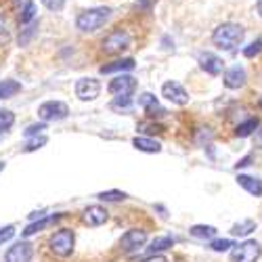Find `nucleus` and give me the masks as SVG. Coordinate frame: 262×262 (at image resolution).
Wrapping results in <instances>:
<instances>
[{"instance_id":"2eb2a0df","label":"nucleus","mask_w":262,"mask_h":262,"mask_svg":"<svg viewBox=\"0 0 262 262\" xmlns=\"http://www.w3.org/2000/svg\"><path fill=\"white\" fill-rule=\"evenodd\" d=\"M84 223L89 227H101L105 221H107V210L101 208V206H89L84 210Z\"/></svg>"},{"instance_id":"a19ab883","label":"nucleus","mask_w":262,"mask_h":262,"mask_svg":"<svg viewBox=\"0 0 262 262\" xmlns=\"http://www.w3.org/2000/svg\"><path fill=\"white\" fill-rule=\"evenodd\" d=\"M260 105H262V101H260Z\"/></svg>"},{"instance_id":"ddd939ff","label":"nucleus","mask_w":262,"mask_h":262,"mask_svg":"<svg viewBox=\"0 0 262 262\" xmlns=\"http://www.w3.org/2000/svg\"><path fill=\"white\" fill-rule=\"evenodd\" d=\"M15 11H17V19L19 24H32L36 17V5L34 0H15Z\"/></svg>"},{"instance_id":"412c9836","label":"nucleus","mask_w":262,"mask_h":262,"mask_svg":"<svg viewBox=\"0 0 262 262\" xmlns=\"http://www.w3.org/2000/svg\"><path fill=\"white\" fill-rule=\"evenodd\" d=\"M55 221H59V216H51V218H42V221H38V223H32L26 231H24V237H32L34 233H38V231H42L45 227H49L51 223H55Z\"/></svg>"},{"instance_id":"2f4dec72","label":"nucleus","mask_w":262,"mask_h":262,"mask_svg":"<svg viewBox=\"0 0 262 262\" xmlns=\"http://www.w3.org/2000/svg\"><path fill=\"white\" fill-rule=\"evenodd\" d=\"M47 145V137H38V139H34V141H30L26 147H24V151H36V149H40V147H45Z\"/></svg>"},{"instance_id":"0eeeda50","label":"nucleus","mask_w":262,"mask_h":262,"mask_svg":"<svg viewBox=\"0 0 262 262\" xmlns=\"http://www.w3.org/2000/svg\"><path fill=\"white\" fill-rule=\"evenodd\" d=\"M135 91H137V80L133 76L122 74L109 82V93L116 95V97H130Z\"/></svg>"},{"instance_id":"c85d7f7f","label":"nucleus","mask_w":262,"mask_h":262,"mask_svg":"<svg viewBox=\"0 0 262 262\" xmlns=\"http://www.w3.org/2000/svg\"><path fill=\"white\" fill-rule=\"evenodd\" d=\"M210 248L214 252H227L229 248H233V242H231V239H218V242H212Z\"/></svg>"},{"instance_id":"e433bc0d","label":"nucleus","mask_w":262,"mask_h":262,"mask_svg":"<svg viewBox=\"0 0 262 262\" xmlns=\"http://www.w3.org/2000/svg\"><path fill=\"white\" fill-rule=\"evenodd\" d=\"M256 145L262 149V130H258V135H256Z\"/></svg>"},{"instance_id":"ea45409f","label":"nucleus","mask_w":262,"mask_h":262,"mask_svg":"<svg viewBox=\"0 0 262 262\" xmlns=\"http://www.w3.org/2000/svg\"><path fill=\"white\" fill-rule=\"evenodd\" d=\"M5 170V162H0V172H3Z\"/></svg>"},{"instance_id":"f8f14e48","label":"nucleus","mask_w":262,"mask_h":262,"mask_svg":"<svg viewBox=\"0 0 262 262\" xmlns=\"http://www.w3.org/2000/svg\"><path fill=\"white\" fill-rule=\"evenodd\" d=\"M198 61H200V68L206 72V74H210V76H218L223 72V59L218 57V55H214V53H202L200 57H198Z\"/></svg>"},{"instance_id":"b1692460","label":"nucleus","mask_w":262,"mask_h":262,"mask_svg":"<svg viewBox=\"0 0 262 262\" xmlns=\"http://www.w3.org/2000/svg\"><path fill=\"white\" fill-rule=\"evenodd\" d=\"M15 124V114L9 109H0V135L7 133V130Z\"/></svg>"},{"instance_id":"7ed1b4c3","label":"nucleus","mask_w":262,"mask_h":262,"mask_svg":"<svg viewBox=\"0 0 262 262\" xmlns=\"http://www.w3.org/2000/svg\"><path fill=\"white\" fill-rule=\"evenodd\" d=\"M74 242H76L74 233H72L70 229H61V231H57V233L51 237L49 248H51L53 254L65 258V256H70V254L74 252Z\"/></svg>"},{"instance_id":"c756f323","label":"nucleus","mask_w":262,"mask_h":262,"mask_svg":"<svg viewBox=\"0 0 262 262\" xmlns=\"http://www.w3.org/2000/svg\"><path fill=\"white\" fill-rule=\"evenodd\" d=\"M260 51H262V40H256V42H252L248 49H244V55H246L248 59H252V57H256Z\"/></svg>"},{"instance_id":"f03ea898","label":"nucleus","mask_w":262,"mask_h":262,"mask_svg":"<svg viewBox=\"0 0 262 262\" xmlns=\"http://www.w3.org/2000/svg\"><path fill=\"white\" fill-rule=\"evenodd\" d=\"M109 15H112V9H107V7L89 9V11H84V13L78 15L76 26L82 32H95V30H99L105 24V21L109 19Z\"/></svg>"},{"instance_id":"f704fd0d","label":"nucleus","mask_w":262,"mask_h":262,"mask_svg":"<svg viewBox=\"0 0 262 262\" xmlns=\"http://www.w3.org/2000/svg\"><path fill=\"white\" fill-rule=\"evenodd\" d=\"M130 105V97H116L114 107H128Z\"/></svg>"},{"instance_id":"20e7f679","label":"nucleus","mask_w":262,"mask_h":262,"mask_svg":"<svg viewBox=\"0 0 262 262\" xmlns=\"http://www.w3.org/2000/svg\"><path fill=\"white\" fill-rule=\"evenodd\" d=\"M68 114H70V107L65 103H61V101H47V103H42L38 107V116L45 122L63 120V118H68Z\"/></svg>"},{"instance_id":"c9c22d12","label":"nucleus","mask_w":262,"mask_h":262,"mask_svg":"<svg viewBox=\"0 0 262 262\" xmlns=\"http://www.w3.org/2000/svg\"><path fill=\"white\" fill-rule=\"evenodd\" d=\"M145 262H168L164 256H156V258H149V260H145Z\"/></svg>"},{"instance_id":"6ab92c4d","label":"nucleus","mask_w":262,"mask_h":262,"mask_svg":"<svg viewBox=\"0 0 262 262\" xmlns=\"http://www.w3.org/2000/svg\"><path fill=\"white\" fill-rule=\"evenodd\" d=\"M17 93H21V84L17 80H5V82H0V99L15 97Z\"/></svg>"},{"instance_id":"f3484780","label":"nucleus","mask_w":262,"mask_h":262,"mask_svg":"<svg viewBox=\"0 0 262 262\" xmlns=\"http://www.w3.org/2000/svg\"><path fill=\"white\" fill-rule=\"evenodd\" d=\"M133 145L139 149V151H145V154H160L162 151V145L154 139H145V137H137L133 141Z\"/></svg>"},{"instance_id":"a878e982","label":"nucleus","mask_w":262,"mask_h":262,"mask_svg":"<svg viewBox=\"0 0 262 262\" xmlns=\"http://www.w3.org/2000/svg\"><path fill=\"white\" fill-rule=\"evenodd\" d=\"M139 105L145 107L147 112H156V109H158V99L151 95V93H145V95L139 97Z\"/></svg>"},{"instance_id":"7c9ffc66","label":"nucleus","mask_w":262,"mask_h":262,"mask_svg":"<svg viewBox=\"0 0 262 262\" xmlns=\"http://www.w3.org/2000/svg\"><path fill=\"white\" fill-rule=\"evenodd\" d=\"M42 5H45L49 11H55V13H59V11L65 7V0H42Z\"/></svg>"},{"instance_id":"58836bf2","label":"nucleus","mask_w":262,"mask_h":262,"mask_svg":"<svg viewBox=\"0 0 262 262\" xmlns=\"http://www.w3.org/2000/svg\"><path fill=\"white\" fill-rule=\"evenodd\" d=\"M258 13H260V17H262V0H258Z\"/></svg>"},{"instance_id":"bb28decb","label":"nucleus","mask_w":262,"mask_h":262,"mask_svg":"<svg viewBox=\"0 0 262 262\" xmlns=\"http://www.w3.org/2000/svg\"><path fill=\"white\" fill-rule=\"evenodd\" d=\"M99 200H103V202H122V200H126V193H122V191H103V193H99Z\"/></svg>"},{"instance_id":"aec40b11","label":"nucleus","mask_w":262,"mask_h":262,"mask_svg":"<svg viewBox=\"0 0 262 262\" xmlns=\"http://www.w3.org/2000/svg\"><path fill=\"white\" fill-rule=\"evenodd\" d=\"M191 235L195 239H212V237H216V229L210 225H195V227H191Z\"/></svg>"},{"instance_id":"4c0bfd02","label":"nucleus","mask_w":262,"mask_h":262,"mask_svg":"<svg viewBox=\"0 0 262 262\" xmlns=\"http://www.w3.org/2000/svg\"><path fill=\"white\" fill-rule=\"evenodd\" d=\"M3 30H5V17L0 15V32H3Z\"/></svg>"},{"instance_id":"393cba45","label":"nucleus","mask_w":262,"mask_h":262,"mask_svg":"<svg viewBox=\"0 0 262 262\" xmlns=\"http://www.w3.org/2000/svg\"><path fill=\"white\" fill-rule=\"evenodd\" d=\"M256 128H258V120H256V118H250L248 122H244V124L237 126V137H250Z\"/></svg>"},{"instance_id":"39448f33","label":"nucleus","mask_w":262,"mask_h":262,"mask_svg":"<svg viewBox=\"0 0 262 262\" xmlns=\"http://www.w3.org/2000/svg\"><path fill=\"white\" fill-rule=\"evenodd\" d=\"M262 254L258 242H244L231 252V262H256Z\"/></svg>"},{"instance_id":"9b49d317","label":"nucleus","mask_w":262,"mask_h":262,"mask_svg":"<svg viewBox=\"0 0 262 262\" xmlns=\"http://www.w3.org/2000/svg\"><path fill=\"white\" fill-rule=\"evenodd\" d=\"M32 256H34V248H32V244H28V242H19V244H15V246L7 252L5 262H30Z\"/></svg>"},{"instance_id":"4468645a","label":"nucleus","mask_w":262,"mask_h":262,"mask_svg":"<svg viewBox=\"0 0 262 262\" xmlns=\"http://www.w3.org/2000/svg\"><path fill=\"white\" fill-rule=\"evenodd\" d=\"M246 84V70L239 68V65H233L231 70L225 72V86L227 89H242Z\"/></svg>"},{"instance_id":"f257e3e1","label":"nucleus","mask_w":262,"mask_h":262,"mask_svg":"<svg viewBox=\"0 0 262 262\" xmlns=\"http://www.w3.org/2000/svg\"><path fill=\"white\" fill-rule=\"evenodd\" d=\"M246 30L237 24H223L218 26L212 34V40L218 49H225V51H233L235 47H239L244 42Z\"/></svg>"},{"instance_id":"cd10ccee","label":"nucleus","mask_w":262,"mask_h":262,"mask_svg":"<svg viewBox=\"0 0 262 262\" xmlns=\"http://www.w3.org/2000/svg\"><path fill=\"white\" fill-rule=\"evenodd\" d=\"M36 30H38V24H30V26H28V28L24 30V34L19 36V45H21V47H26L28 42L32 40V36L36 34Z\"/></svg>"},{"instance_id":"1a4fd4ad","label":"nucleus","mask_w":262,"mask_h":262,"mask_svg":"<svg viewBox=\"0 0 262 262\" xmlns=\"http://www.w3.org/2000/svg\"><path fill=\"white\" fill-rule=\"evenodd\" d=\"M162 97H166L174 105H187L189 103V93L183 89L179 82H166L162 86Z\"/></svg>"},{"instance_id":"a211bd4d","label":"nucleus","mask_w":262,"mask_h":262,"mask_svg":"<svg viewBox=\"0 0 262 262\" xmlns=\"http://www.w3.org/2000/svg\"><path fill=\"white\" fill-rule=\"evenodd\" d=\"M135 70V59H122V61H114L109 65H103L101 74H112V72H128Z\"/></svg>"},{"instance_id":"5701e85b","label":"nucleus","mask_w":262,"mask_h":262,"mask_svg":"<svg viewBox=\"0 0 262 262\" xmlns=\"http://www.w3.org/2000/svg\"><path fill=\"white\" fill-rule=\"evenodd\" d=\"M252 231H256V223L254 221H244V223H239V225H235L233 229H231V233L233 235H239V237H244V235H250Z\"/></svg>"},{"instance_id":"473e14b6","label":"nucleus","mask_w":262,"mask_h":262,"mask_svg":"<svg viewBox=\"0 0 262 262\" xmlns=\"http://www.w3.org/2000/svg\"><path fill=\"white\" fill-rule=\"evenodd\" d=\"M15 235V227H5V229H0V246H3L5 242H9V239H13Z\"/></svg>"},{"instance_id":"9d476101","label":"nucleus","mask_w":262,"mask_h":262,"mask_svg":"<svg viewBox=\"0 0 262 262\" xmlns=\"http://www.w3.org/2000/svg\"><path fill=\"white\" fill-rule=\"evenodd\" d=\"M145 242H147V231H143V229H133V231H128V233L122 237L120 246H122L124 252H137L139 248L145 246Z\"/></svg>"},{"instance_id":"423d86ee","label":"nucleus","mask_w":262,"mask_h":262,"mask_svg":"<svg viewBox=\"0 0 262 262\" xmlns=\"http://www.w3.org/2000/svg\"><path fill=\"white\" fill-rule=\"evenodd\" d=\"M130 47V36L128 32L124 30H114L112 34H109L105 40H103V51L107 55H116V53H122Z\"/></svg>"},{"instance_id":"6e6552de","label":"nucleus","mask_w":262,"mask_h":262,"mask_svg":"<svg viewBox=\"0 0 262 262\" xmlns=\"http://www.w3.org/2000/svg\"><path fill=\"white\" fill-rule=\"evenodd\" d=\"M101 93V84L95 78H82L76 82V97L80 101H95Z\"/></svg>"},{"instance_id":"72a5a7b5","label":"nucleus","mask_w":262,"mask_h":262,"mask_svg":"<svg viewBox=\"0 0 262 262\" xmlns=\"http://www.w3.org/2000/svg\"><path fill=\"white\" fill-rule=\"evenodd\" d=\"M40 130H45V124H34V126H30L28 130H26V137H34V135H38Z\"/></svg>"},{"instance_id":"dca6fc26","label":"nucleus","mask_w":262,"mask_h":262,"mask_svg":"<svg viewBox=\"0 0 262 262\" xmlns=\"http://www.w3.org/2000/svg\"><path fill=\"white\" fill-rule=\"evenodd\" d=\"M237 183L242 185L248 193H252V195H256V198H260L262 195V181H258V179H252V177H246V174H239V179H237Z\"/></svg>"},{"instance_id":"4be33fe9","label":"nucleus","mask_w":262,"mask_h":262,"mask_svg":"<svg viewBox=\"0 0 262 262\" xmlns=\"http://www.w3.org/2000/svg\"><path fill=\"white\" fill-rule=\"evenodd\" d=\"M174 246V239L172 237H158L156 242H151V246L147 248L149 254H156V252H162V250H168Z\"/></svg>"}]
</instances>
